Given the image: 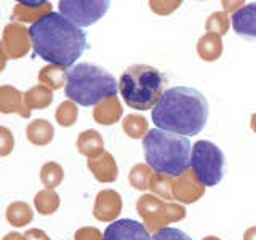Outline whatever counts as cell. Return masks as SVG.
I'll use <instances>...</instances> for the list:
<instances>
[{
	"label": "cell",
	"mask_w": 256,
	"mask_h": 240,
	"mask_svg": "<svg viewBox=\"0 0 256 240\" xmlns=\"http://www.w3.org/2000/svg\"><path fill=\"white\" fill-rule=\"evenodd\" d=\"M29 34L34 54L56 66L72 68L86 48L85 32L61 13L52 12L30 24Z\"/></svg>",
	"instance_id": "obj_1"
},
{
	"label": "cell",
	"mask_w": 256,
	"mask_h": 240,
	"mask_svg": "<svg viewBox=\"0 0 256 240\" xmlns=\"http://www.w3.org/2000/svg\"><path fill=\"white\" fill-rule=\"evenodd\" d=\"M208 114L210 109L204 93L190 86H173L152 109V122L158 130L188 138L204 130Z\"/></svg>",
	"instance_id": "obj_2"
},
{
	"label": "cell",
	"mask_w": 256,
	"mask_h": 240,
	"mask_svg": "<svg viewBox=\"0 0 256 240\" xmlns=\"http://www.w3.org/2000/svg\"><path fill=\"white\" fill-rule=\"evenodd\" d=\"M144 158L154 173L178 178L190 166L192 146L186 136L164 130H149L142 138Z\"/></svg>",
	"instance_id": "obj_3"
},
{
	"label": "cell",
	"mask_w": 256,
	"mask_h": 240,
	"mask_svg": "<svg viewBox=\"0 0 256 240\" xmlns=\"http://www.w3.org/2000/svg\"><path fill=\"white\" fill-rule=\"evenodd\" d=\"M118 82L104 68L78 62L69 69L66 96L80 106H98L104 100L117 96Z\"/></svg>",
	"instance_id": "obj_4"
},
{
	"label": "cell",
	"mask_w": 256,
	"mask_h": 240,
	"mask_svg": "<svg viewBox=\"0 0 256 240\" xmlns=\"http://www.w3.org/2000/svg\"><path fill=\"white\" fill-rule=\"evenodd\" d=\"M165 77L149 64H133L124 70L118 80V92L128 108L136 110L154 109L162 98Z\"/></svg>",
	"instance_id": "obj_5"
},
{
	"label": "cell",
	"mask_w": 256,
	"mask_h": 240,
	"mask_svg": "<svg viewBox=\"0 0 256 240\" xmlns=\"http://www.w3.org/2000/svg\"><path fill=\"white\" fill-rule=\"evenodd\" d=\"M224 165H226V158L214 142L200 140L192 146L190 170L205 188L218 186V182H221Z\"/></svg>",
	"instance_id": "obj_6"
},
{
	"label": "cell",
	"mask_w": 256,
	"mask_h": 240,
	"mask_svg": "<svg viewBox=\"0 0 256 240\" xmlns=\"http://www.w3.org/2000/svg\"><path fill=\"white\" fill-rule=\"evenodd\" d=\"M136 212L141 216L144 226L149 232H158L168 228L166 224L176 222L186 218V208L181 204L166 202L154 194H146L136 202Z\"/></svg>",
	"instance_id": "obj_7"
},
{
	"label": "cell",
	"mask_w": 256,
	"mask_h": 240,
	"mask_svg": "<svg viewBox=\"0 0 256 240\" xmlns=\"http://www.w3.org/2000/svg\"><path fill=\"white\" fill-rule=\"evenodd\" d=\"M108 0H61L60 13L77 28H86L98 22L109 10Z\"/></svg>",
	"instance_id": "obj_8"
},
{
	"label": "cell",
	"mask_w": 256,
	"mask_h": 240,
	"mask_svg": "<svg viewBox=\"0 0 256 240\" xmlns=\"http://www.w3.org/2000/svg\"><path fill=\"white\" fill-rule=\"evenodd\" d=\"M32 46L29 29L20 22H10L4 28L2 32V54L10 60L24 58Z\"/></svg>",
	"instance_id": "obj_9"
},
{
	"label": "cell",
	"mask_w": 256,
	"mask_h": 240,
	"mask_svg": "<svg viewBox=\"0 0 256 240\" xmlns=\"http://www.w3.org/2000/svg\"><path fill=\"white\" fill-rule=\"evenodd\" d=\"M122 196L114 189H102L98 192L93 205V216L101 222H114L122 213Z\"/></svg>",
	"instance_id": "obj_10"
},
{
	"label": "cell",
	"mask_w": 256,
	"mask_h": 240,
	"mask_svg": "<svg viewBox=\"0 0 256 240\" xmlns=\"http://www.w3.org/2000/svg\"><path fill=\"white\" fill-rule=\"evenodd\" d=\"M102 240H152L146 226L134 220H117L104 230Z\"/></svg>",
	"instance_id": "obj_11"
},
{
	"label": "cell",
	"mask_w": 256,
	"mask_h": 240,
	"mask_svg": "<svg viewBox=\"0 0 256 240\" xmlns=\"http://www.w3.org/2000/svg\"><path fill=\"white\" fill-rule=\"evenodd\" d=\"M205 194V186L189 170L173 180V197L180 204H194Z\"/></svg>",
	"instance_id": "obj_12"
},
{
	"label": "cell",
	"mask_w": 256,
	"mask_h": 240,
	"mask_svg": "<svg viewBox=\"0 0 256 240\" xmlns=\"http://www.w3.org/2000/svg\"><path fill=\"white\" fill-rule=\"evenodd\" d=\"M230 22L237 36L256 40V4L240 6L232 13Z\"/></svg>",
	"instance_id": "obj_13"
},
{
	"label": "cell",
	"mask_w": 256,
	"mask_h": 240,
	"mask_svg": "<svg viewBox=\"0 0 256 240\" xmlns=\"http://www.w3.org/2000/svg\"><path fill=\"white\" fill-rule=\"evenodd\" d=\"M0 112L2 114H18L24 118L30 117V110L24 104V93L10 85L0 86Z\"/></svg>",
	"instance_id": "obj_14"
},
{
	"label": "cell",
	"mask_w": 256,
	"mask_h": 240,
	"mask_svg": "<svg viewBox=\"0 0 256 240\" xmlns=\"http://www.w3.org/2000/svg\"><path fill=\"white\" fill-rule=\"evenodd\" d=\"M86 168L100 182H116L118 178V166L110 152H104L98 158L86 160Z\"/></svg>",
	"instance_id": "obj_15"
},
{
	"label": "cell",
	"mask_w": 256,
	"mask_h": 240,
	"mask_svg": "<svg viewBox=\"0 0 256 240\" xmlns=\"http://www.w3.org/2000/svg\"><path fill=\"white\" fill-rule=\"evenodd\" d=\"M52 13V4L40 0V2H21L16 4L14 10L12 13V18L21 22H37L42 20L45 14Z\"/></svg>",
	"instance_id": "obj_16"
},
{
	"label": "cell",
	"mask_w": 256,
	"mask_h": 240,
	"mask_svg": "<svg viewBox=\"0 0 256 240\" xmlns=\"http://www.w3.org/2000/svg\"><path fill=\"white\" fill-rule=\"evenodd\" d=\"M77 150L88 160L98 158L100 156H102L106 150H104V141L101 133L92 130V128L82 132L77 138Z\"/></svg>",
	"instance_id": "obj_17"
},
{
	"label": "cell",
	"mask_w": 256,
	"mask_h": 240,
	"mask_svg": "<svg viewBox=\"0 0 256 240\" xmlns=\"http://www.w3.org/2000/svg\"><path fill=\"white\" fill-rule=\"evenodd\" d=\"M122 114H124V109H122V104H120V100L117 96L104 100L93 109V118H94V122L100 125L116 124L120 120Z\"/></svg>",
	"instance_id": "obj_18"
},
{
	"label": "cell",
	"mask_w": 256,
	"mask_h": 240,
	"mask_svg": "<svg viewBox=\"0 0 256 240\" xmlns=\"http://www.w3.org/2000/svg\"><path fill=\"white\" fill-rule=\"evenodd\" d=\"M26 138L34 146H46L54 138V128L45 118H37L26 126Z\"/></svg>",
	"instance_id": "obj_19"
},
{
	"label": "cell",
	"mask_w": 256,
	"mask_h": 240,
	"mask_svg": "<svg viewBox=\"0 0 256 240\" xmlns=\"http://www.w3.org/2000/svg\"><path fill=\"white\" fill-rule=\"evenodd\" d=\"M222 50H224L222 38L216 34H208L206 32L197 42V54L200 56V60H204L206 62H213L216 60H220Z\"/></svg>",
	"instance_id": "obj_20"
},
{
	"label": "cell",
	"mask_w": 256,
	"mask_h": 240,
	"mask_svg": "<svg viewBox=\"0 0 256 240\" xmlns=\"http://www.w3.org/2000/svg\"><path fill=\"white\" fill-rule=\"evenodd\" d=\"M68 68L56 66V64H46L38 72V82L48 86L50 90H60L64 85H68Z\"/></svg>",
	"instance_id": "obj_21"
},
{
	"label": "cell",
	"mask_w": 256,
	"mask_h": 240,
	"mask_svg": "<svg viewBox=\"0 0 256 240\" xmlns=\"http://www.w3.org/2000/svg\"><path fill=\"white\" fill-rule=\"evenodd\" d=\"M5 218L12 226L24 228L26 224H29L32 220H34V212H32L29 204L22 202V200H16V202H12L6 206Z\"/></svg>",
	"instance_id": "obj_22"
},
{
	"label": "cell",
	"mask_w": 256,
	"mask_h": 240,
	"mask_svg": "<svg viewBox=\"0 0 256 240\" xmlns=\"http://www.w3.org/2000/svg\"><path fill=\"white\" fill-rule=\"evenodd\" d=\"M53 102V90L38 84L24 93V104L29 110L32 109H46Z\"/></svg>",
	"instance_id": "obj_23"
},
{
	"label": "cell",
	"mask_w": 256,
	"mask_h": 240,
	"mask_svg": "<svg viewBox=\"0 0 256 240\" xmlns=\"http://www.w3.org/2000/svg\"><path fill=\"white\" fill-rule=\"evenodd\" d=\"M60 205H61V198L54 189H42V190H38L34 197L36 210L44 216L56 213Z\"/></svg>",
	"instance_id": "obj_24"
},
{
	"label": "cell",
	"mask_w": 256,
	"mask_h": 240,
	"mask_svg": "<svg viewBox=\"0 0 256 240\" xmlns=\"http://www.w3.org/2000/svg\"><path fill=\"white\" fill-rule=\"evenodd\" d=\"M122 128L126 136H130L133 140H141L149 133V122L146 117L140 114H128L124 118Z\"/></svg>",
	"instance_id": "obj_25"
},
{
	"label": "cell",
	"mask_w": 256,
	"mask_h": 240,
	"mask_svg": "<svg viewBox=\"0 0 256 240\" xmlns=\"http://www.w3.org/2000/svg\"><path fill=\"white\" fill-rule=\"evenodd\" d=\"M154 170L148 164H136L130 173H128V181L130 184L138 190H148L150 188V180L154 173Z\"/></svg>",
	"instance_id": "obj_26"
},
{
	"label": "cell",
	"mask_w": 256,
	"mask_h": 240,
	"mask_svg": "<svg viewBox=\"0 0 256 240\" xmlns=\"http://www.w3.org/2000/svg\"><path fill=\"white\" fill-rule=\"evenodd\" d=\"M64 180V170L58 162H46L40 168V181L45 189L58 188Z\"/></svg>",
	"instance_id": "obj_27"
},
{
	"label": "cell",
	"mask_w": 256,
	"mask_h": 240,
	"mask_svg": "<svg viewBox=\"0 0 256 240\" xmlns=\"http://www.w3.org/2000/svg\"><path fill=\"white\" fill-rule=\"evenodd\" d=\"M173 180L172 176L168 174H160V173H154L150 180V190L152 194L157 196V197H162L165 198L166 202H170V200H174L173 197Z\"/></svg>",
	"instance_id": "obj_28"
},
{
	"label": "cell",
	"mask_w": 256,
	"mask_h": 240,
	"mask_svg": "<svg viewBox=\"0 0 256 240\" xmlns=\"http://www.w3.org/2000/svg\"><path fill=\"white\" fill-rule=\"evenodd\" d=\"M54 118L61 126H72L78 118V108L74 101H62L54 112Z\"/></svg>",
	"instance_id": "obj_29"
},
{
	"label": "cell",
	"mask_w": 256,
	"mask_h": 240,
	"mask_svg": "<svg viewBox=\"0 0 256 240\" xmlns=\"http://www.w3.org/2000/svg\"><path fill=\"white\" fill-rule=\"evenodd\" d=\"M230 26V18H229V13L226 12H214L208 16L206 24H205V29L208 34H216L222 37L226 32L229 30Z\"/></svg>",
	"instance_id": "obj_30"
},
{
	"label": "cell",
	"mask_w": 256,
	"mask_h": 240,
	"mask_svg": "<svg viewBox=\"0 0 256 240\" xmlns=\"http://www.w3.org/2000/svg\"><path fill=\"white\" fill-rule=\"evenodd\" d=\"M152 240H192V237L176 228H164L156 232Z\"/></svg>",
	"instance_id": "obj_31"
},
{
	"label": "cell",
	"mask_w": 256,
	"mask_h": 240,
	"mask_svg": "<svg viewBox=\"0 0 256 240\" xmlns=\"http://www.w3.org/2000/svg\"><path fill=\"white\" fill-rule=\"evenodd\" d=\"M14 148V138L6 126H0V156L6 157Z\"/></svg>",
	"instance_id": "obj_32"
},
{
	"label": "cell",
	"mask_w": 256,
	"mask_h": 240,
	"mask_svg": "<svg viewBox=\"0 0 256 240\" xmlns=\"http://www.w3.org/2000/svg\"><path fill=\"white\" fill-rule=\"evenodd\" d=\"M149 5L150 10L158 14H170L181 5V0H174V2H154L152 0V2H149Z\"/></svg>",
	"instance_id": "obj_33"
},
{
	"label": "cell",
	"mask_w": 256,
	"mask_h": 240,
	"mask_svg": "<svg viewBox=\"0 0 256 240\" xmlns=\"http://www.w3.org/2000/svg\"><path fill=\"white\" fill-rule=\"evenodd\" d=\"M76 240H102V234L96 228H82L74 234Z\"/></svg>",
	"instance_id": "obj_34"
},
{
	"label": "cell",
	"mask_w": 256,
	"mask_h": 240,
	"mask_svg": "<svg viewBox=\"0 0 256 240\" xmlns=\"http://www.w3.org/2000/svg\"><path fill=\"white\" fill-rule=\"evenodd\" d=\"M26 240H50V237L46 236V232L42 229H28L24 234Z\"/></svg>",
	"instance_id": "obj_35"
},
{
	"label": "cell",
	"mask_w": 256,
	"mask_h": 240,
	"mask_svg": "<svg viewBox=\"0 0 256 240\" xmlns=\"http://www.w3.org/2000/svg\"><path fill=\"white\" fill-rule=\"evenodd\" d=\"M244 240H256V226H252L245 230Z\"/></svg>",
	"instance_id": "obj_36"
},
{
	"label": "cell",
	"mask_w": 256,
	"mask_h": 240,
	"mask_svg": "<svg viewBox=\"0 0 256 240\" xmlns=\"http://www.w3.org/2000/svg\"><path fill=\"white\" fill-rule=\"evenodd\" d=\"M2 240H26V238H24V236L20 234V232H8Z\"/></svg>",
	"instance_id": "obj_37"
},
{
	"label": "cell",
	"mask_w": 256,
	"mask_h": 240,
	"mask_svg": "<svg viewBox=\"0 0 256 240\" xmlns=\"http://www.w3.org/2000/svg\"><path fill=\"white\" fill-rule=\"evenodd\" d=\"M250 128L256 133V112H254V114H252V118H250Z\"/></svg>",
	"instance_id": "obj_38"
},
{
	"label": "cell",
	"mask_w": 256,
	"mask_h": 240,
	"mask_svg": "<svg viewBox=\"0 0 256 240\" xmlns=\"http://www.w3.org/2000/svg\"><path fill=\"white\" fill-rule=\"evenodd\" d=\"M204 240H221V238H218V237H214V236H210V237H205Z\"/></svg>",
	"instance_id": "obj_39"
}]
</instances>
